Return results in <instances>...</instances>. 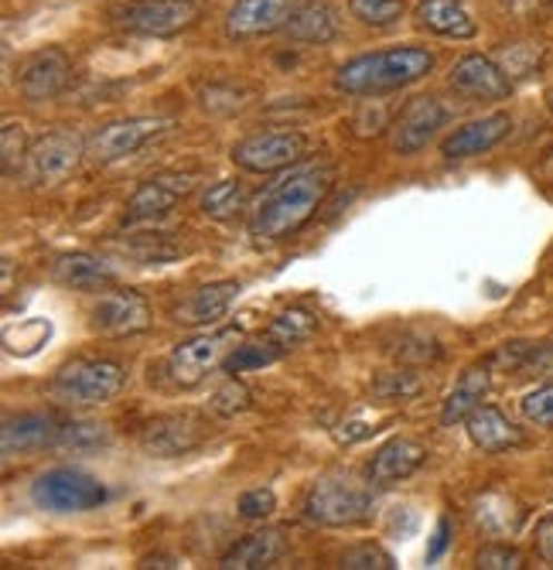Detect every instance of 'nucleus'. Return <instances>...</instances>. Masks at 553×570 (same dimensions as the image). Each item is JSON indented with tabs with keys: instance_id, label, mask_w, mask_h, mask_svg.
<instances>
[{
	"instance_id": "obj_14",
	"label": "nucleus",
	"mask_w": 553,
	"mask_h": 570,
	"mask_svg": "<svg viewBox=\"0 0 553 570\" xmlns=\"http://www.w3.org/2000/svg\"><path fill=\"white\" fill-rule=\"evenodd\" d=\"M195 188V181L188 175H155L147 178L127 202V226H140V223H161L165 216L175 213V205Z\"/></svg>"
},
{
	"instance_id": "obj_36",
	"label": "nucleus",
	"mask_w": 553,
	"mask_h": 570,
	"mask_svg": "<svg viewBox=\"0 0 553 570\" xmlns=\"http://www.w3.org/2000/svg\"><path fill=\"white\" fill-rule=\"evenodd\" d=\"M475 567H482V570H520L523 553L510 543H488L475 553Z\"/></svg>"
},
{
	"instance_id": "obj_24",
	"label": "nucleus",
	"mask_w": 553,
	"mask_h": 570,
	"mask_svg": "<svg viewBox=\"0 0 553 570\" xmlns=\"http://www.w3.org/2000/svg\"><path fill=\"white\" fill-rule=\"evenodd\" d=\"M417 24L437 38H458V41L475 38V31H478L472 11L462 4V0H421Z\"/></svg>"
},
{
	"instance_id": "obj_42",
	"label": "nucleus",
	"mask_w": 553,
	"mask_h": 570,
	"mask_svg": "<svg viewBox=\"0 0 553 570\" xmlns=\"http://www.w3.org/2000/svg\"><path fill=\"white\" fill-rule=\"evenodd\" d=\"M447 537H451V523H447V520H441V523H437V530H434V543H431V550H427V560H437V557L447 550Z\"/></svg>"
},
{
	"instance_id": "obj_27",
	"label": "nucleus",
	"mask_w": 553,
	"mask_h": 570,
	"mask_svg": "<svg viewBox=\"0 0 553 570\" xmlns=\"http://www.w3.org/2000/svg\"><path fill=\"white\" fill-rule=\"evenodd\" d=\"M287 35L294 41H305V45H328L338 35V18L325 0H308V4L300 8L294 14V21L287 24Z\"/></svg>"
},
{
	"instance_id": "obj_8",
	"label": "nucleus",
	"mask_w": 553,
	"mask_h": 570,
	"mask_svg": "<svg viewBox=\"0 0 553 570\" xmlns=\"http://www.w3.org/2000/svg\"><path fill=\"white\" fill-rule=\"evenodd\" d=\"M203 14L198 0H134V4L113 11V21L134 35H155L168 38L191 28Z\"/></svg>"
},
{
	"instance_id": "obj_41",
	"label": "nucleus",
	"mask_w": 553,
	"mask_h": 570,
	"mask_svg": "<svg viewBox=\"0 0 553 570\" xmlns=\"http://www.w3.org/2000/svg\"><path fill=\"white\" fill-rule=\"evenodd\" d=\"M536 550L546 563H553V515H546L536 527Z\"/></svg>"
},
{
	"instance_id": "obj_12",
	"label": "nucleus",
	"mask_w": 553,
	"mask_h": 570,
	"mask_svg": "<svg viewBox=\"0 0 553 570\" xmlns=\"http://www.w3.org/2000/svg\"><path fill=\"white\" fill-rule=\"evenodd\" d=\"M209 428L195 413H161V417L147 421L140 431V448L150 458H178L195 451L206 441Z\"/></svg>"
},
{
	"instance_id": "obj_38",
	"label": "nucleus",
	"mask_w": 553,
	"mask_h": 570,
	"mask_svg": "<svg viewBox=\"0 0 553 570\" xmlns=\"http://www.w3.org/2000/svg\"><path fill=\"white\" fill-rule=\"evenodd\" d=\"M417 393H421V380L414 373H386L376 383V396L383 400H411Z\"/></svg>"
},
{
	"instance_id": "obj_40",
	"label": "nucleus",
	"mask_w": 553,
	"mask_h": 570,
	"mask_svg": "<svg viewBox=\"0 0 553 570\" xmlns=\"http://www.w3.org/2000/svg\"><path fill=\"white\" fill-rule=\"evenodd\" d=\"M213 406L223 413V417H233V413H239V410H246L249 406V393L236 383V376L216 393V400H213Z\"/></svg>"
},
{
	"instance_id": "obj_33",
	"label": "nucleus",
	"mask_w": 553,
	"mask_h": 570,
	"mask_svg": "<svg viewBox=\"0 0 553 570\" xmlns=\"http://www.w3.org/2000/svg\"><path fill=\"white\" fill-rule=\"evenodd\" d=\"M107 441H110L107 424H96V421L66 424V428H59V438H56V444L69 448V451H99Z\"/></svg>"
},
{
	"instance_id": "obj_3",
	"label": "nucleus",
	"mask_w": 553,
	"mask_h": 570,
	"mask_svg": "<svg viewBox=\"0 0 553 570\" xmlns=\"http://www.w3.org/2000/svg\"><path fill=\"white\" fill-rule=\"evenodd\" d=\"M305 520L315 527H356L373 512V492L352 479L328 475L318 479L305 495Z\"/></svg>"
},
{
	"instance_id": "obj_19",
	"label": "nucleus",
	"mask_w": 553,
	"mask_h": 570,
	"mask_svg": "<svg viewBox=\"0 0 553 570\" xmlns=\"http://www.w3.org/2000/svg\"><path fill=\"white\" fill-rule=\"evenodd\" d=\"M424 458H427V448L421 441H414V438H393V441H386L376 451V458L369 464V482L376 489H386L393 482H404V479H411L421 469Z\"/></svg>"
},
{
	"instance_id": "obj_17",
	"label": "nucleus",
	"mask_w": 553,
	"mask_h": 570,
	"mask_svg": "<svg viewBox=\"0 0 553 570\" xmlns=\"http://www.w3.org/2000/svg\"><path fill=\"white\" fill-rule=\"evenodd\" d=\"M451 89L468 99L498 102L513 92V79L506 76V69L495 66L485 56H465L455 62V69H451Z\"/></svg>"
},
{
	"instance_id": "obj_37",
	"label": "nucleus",
	"mask_w": 553,
	"mask_h": 570,
	"mask_svg": "<svg viewBox=\"0 0 553 570\" xmlns=\"http://www.w3.org/2000/svg\"><path fill=\"white\" fill-rule=\"evenodd\" d=\"M523 417L536 428H553V383L526 393L523 400Z\"/></svg>"
},
{
	"instance_id": "obj_4",
	"label": "nucleus",
	"mask_w": 553,
	"mask_h": 570,
	"mask_svg": "<svg viewBox=\"0 0 553 570\" xmlns=\"http://www.w3.org/2000/svg\"><path fill=\"white\" fill-rule=\"evenodd\" d=\"M127 383L124 366L110 358H72L56 373L52 380V393L66 403H79V406H99L110 403Z\"/></svg>"
},
{
	"instance_id": "obj_23",
	"label": "nucleus",
	"mask_w": 553,
	"mask_h": 570,
	"mask_svg": "<svg viewBox=\"0 0 553 570\" xmlns=\"http://www.w3.org/2000/svg\"><path fill=\"white\" fill-rule=\"evenodd\" d=\"M56 438H59V428L48 413H18V417L4 421L0 448H4L8 458H14V454H31V451L56 444Z\"/></svg>"
},
{
	"instance_id": "obj_35",
	"label": "nucleus",
	"mask_w": 553,
	"mask_h": 570,
	"mask_svg": "<svg viewBox=\"0 0 553 570\" xmlns=\"http://www.w3.org/2000/svg\"><path fill=\"white\" fill-rule=\"evenodd\" d=\"M342 567L345 570H393V557L376 547V543H359V547H348L342 553Z\"/></svg>"
},
{
	"instance_id": "obj_32",
	"label": "nucleus",
	"mask_w": 553,
	"mask_h": 570,
	"mask_svg": "<svg viewBox=\"0 0 553 570\" xmlns=\"http://www.w3.org/2000/svg\"><path fill=\"white\" fill-rule=\"evenodd\" d=\"M348 11L369 28H393L407 14V4L404 0H348Z\"/></svg>"
},
{
	"instance_id": "obj_26",
	"label": "nucleus",
	"mask_w": 553,
	"mask_h": 570,
	"mask_svg": "<svg viewBox=\"0 0 553 570\" xmlns=\"http://www.w3.org/2000/svg\"><path fill=\"white\" fill-rule=\"evenodd\" d=\"M488 393V366H472L458 376L455 390L447 393L444 406H441V424L451 428V424H462L472 417V410L482 406Z\"/></svg>"
},
{
	"instance_id": "obj_9",
	"label": "nucleus",
	"mask_w": 553,
	"mask_h": 570,
	"mask_svg": "<svg viewBox=\"0 0 553 570\" xmlns=\"http://www.w3.org/2000/svg\"><path fill=\"white\" fill-rule=\"evenodd\" d=\"M79 158H82V140L72 130H52L41 140H34V147L28 150L24 178L34 188L59 185L62 178H69L76 171Z\"/></svg>"
},
{
	"instance_id": "obj_1",
	"label": "nucleus",
	"mask_w": 553,
	"mask_h": 570,
	"mask_svg": "<svg viewBox=\"0 0 553 570\" xmlns=\"http://www.w3.org/2000/svg\"><path fill=\"white\" fill-rule=\"evenodd\" d=\"M335 168L328 161H308L287 168L277 181H270L249 209V233L257 239H287L305 226L325 195L332 191Z\"/></svg>"
},
{
	"instance_id": "obj_2",
	"label": "nucleus",
	"mask_w": 553,
	"mask_h": 570,
	"mask_svg": "<svg viewBox=\"0 0 553 570\" xmlns=\"http://www.w3.org/2000/svg\"><path fill=\"white\" fill-rule=\"evenodd\" d=\"M434 56L421 45H399L383 51H366V56L348 59L335 72V89L348 96H383L407 89L431 76Z\"/></svg>"
},
{
	"instance_id": "obj_11",
	"label": "nucleus",
	"mask_w": 553,
	"mask_h": 570,
	"mask_svg": "<svg viewBox=\"0 0 553 570\" xmlns=\"http://www.w3.org/2000/svg\"><path fill=\"white\" fill-rule=\"evenodd\" d=\"M305 4L308 0H236L226 14V35L236 41H249L274 31H287V24Z\"/></svg>"
},
{
	"instance_id": "obj_43",
	"label": "nucleus",
	"mask_w": 553,
	"mask_h": 570,
	"mask_svg": "<svg viewBox=\"0 0 553 570\" xmlns=\"http://www.w3.org/2000/svg\"><path fill=\"white\" fill-rule=\"evenodd\" d=\"M140 567H178V560L175 557H147Z\"/></svg>"
},
{
	"instance_id": "obj_25",
	"label": "nucleus",
	"mask_w": 553,
	"mask_h": 570,
	"mask_svg": "<svg viewBox=\"0 0 553 570\" xmlns=\"http://www.w3.org/2000/svg\"><path fill=\"white\" fill-rule=\"evenodd\" d=\"M52 277L72 291H107L117 281V274L89 253H62L52 264Z\"/></svg>"
},
{
	"instance_id": "obj_16",
	"label": "nucleus",
	"mask_w": 553,
	"mask_h": 570,
	"mask_svg": "<svg viewBox=\"0 0 553 570\" xmlns=\"http://www.w3.org/2000/svg\"><path fill=\"white\" fill-rule=\"evenodd\" d=\"M72 79V62L62 48H41L34 56L24 62L21 69V79H18V89L24 99L31 102H45V99H56L66 92Z\"/></svg>"
},
{
	"instance_id": "obj_13",
	"label": "nucleus",
	"mask_w": 553,
	"mask_h": 570,
	"mask_svg": "<svg viewBox=\"0 0 553 570\" xmlns=\"http://www.w3.org/2000/svg\"><path fill=\"white\" fill-rule=\"evenodd\" d=\"M168 130V120L161 117H130V120H117V124H107L103 130H99L86 154L96 161V165H113L120 158H130V154H137L147 140H155L158 134Z\"/></svg>"
},
{
	"instance_id": "obj_15",
	"label": "nucleus",
	"mask_w": 553,
	"mask_h": 570,
	"mask_svg": "<svg viewBox=\"0 0 553 570\" xmlns=\"http://www.w3.org/2000/svg\"><path fill=\"white\" fill-rule=\"evenodd\" d=\"M447 124V110L437 96H414L393 120V150L396 154H417L427 140Z\"/></svg>"
},
{
	"instance_id": "obj_31",
	"label": "nucleus",
	"mask_w": 553,
	"mask_h": 570,
	"mask_svg": "<svg viewBox=\"0 0 553 570\" xmlns=\"http://www.w3.org/2000/svg\"><path fill=\"white\" fill-rule=\"evenodd\" d=\"M243 209V185L236 178H223L206 188L203 195V213L209 219H229Z\"/></svg>"
},
{
	"instance_id": "obj_30",
	"label": "nucleus",
	"mask_w": 553,
	"mask_h": 570,
	"mask_svg": "<svg viewBox=\"0 0 553 570\" xmlns=\"http://www.w3.org/2000/svg\"><path fill=\"white\" fill-rule=\"evenodd\" d=\"M280 355H284V348H280L277 342H270V338H264V342H249V345H236V348L226 355L223 370H226L229 376L249 373V370H264V366H270V362H277Z\"/></svg>"
},
{
	"instance_id": "obj_28",
	"label": "nucleus",
	"mask_w": 553,
	"mask_h": 570,
	"mask_svg": "<svg viewBox=\"0 0 553 570\" xmlns=\"http://www.w3.org/2000/svg\"><path fill=\"white\" fill-rule=\"evenodd\" d=\"M475 520L485 533L492 537H506L513 530H520L523 523V509L502 492H485L478 502H475Z\"/></svg>"
},
{
	"instance_id": "obj_34",
	"label": "nucleus",
	"mask_w": 553,
	"mask_h": 570,
	"mask_svg": "<svg viewBox=\"0 0 553 570\" xmlns=\"http://www.w3.org/2000/svg\"><path fill=\"white\" fill-rule=\"evenodd\" d=\"M0 161H4L8 178L28 161V140L21 124H4V130H0Z\"/></svg>"
},
{
	"instance_id": "obj_18",
	"label": "nucleus",
	"mask_w": 553,
	"mask_h": 570,
	"mask_svg": "<svg viewBox=\"0 0 553 570\" xmlns=\"http://www.w3.org/2000/svg\"><path fill=\"white\" fill-rule=\"evenodd\" d=\"M510 127H513L510 114H492V117H482V120H468L465 127H458L441 144V154L447 161L478 158V154L492 150L502 137H506Z\"/></svg>"
},
{
	"instance_id": "obj_22",
	"label": "nucleus",
	"mask_w": 553,
	"mask_h": 570,
	"mask_svg": "<svg viewBox=\"0 0 553 570\" xmlns=\"http://www.w3.org/2000/svg\"><path fill=\"white\" fill-rule=\"evenodd\" d=\"M287 553V540L280 530H257V533H246L243 540H236L219 567L223 570H257V567H274L280 557Z\"/></svg>"
},
{
	"instance_id": "obj_6",
	"label": "nucleus",
	"mask_w": 553,
	"mask_h": 570,
	"mask_svg": "<svg viewBox=\"0 0 553 570\" xmlns=\"http://www.w3.org/2000/svg\"><path fill=\"white\" fill-rule=\"evenodd\" d=\"M31 499L48 512H86L107 502V489L89 472L62 464V469H48L31 482Z\"/></svg>"
},
{
	"instance_id": "obj_10",
	"label": "nucleus",
	"mask_w": 553,
	"mask_h": 570,
	"mask_svg": "<svg viewBox=\"0 0 553 570\" xmlns=\"http://www.w3.org/2000/svg\"><path fill=\"white\" fill-rule=\"evenodd\" d=\"M89 325H92V332L110 335V338L137 335L150 325V307H147L144 294H137L130 287H113L92 301Z\"/></svg>"
},
{
	"instance_id": "obj_39",
	"label": "nucleus",
	"mask_w": 553,
	"mask_h": 570,
	"mask_svg": "<svg viewBox=\"0 0 553 570\" xmlns=\"http://www.w3.org/2000/svg\"><path fill=\"white\" fill-rule=\"evenodd\" d=\"M236 509H239L243 520H267V515L277 509V495H274L270 489H254V492H243Z\"/></svg>"
},
{
	"instance_id": "obj_21",
	"label": "nucleus",
	"mask_w": 553,
	"mask_h": 570,
	"mask_svg": "<svg viewBox=\"0 0 553 570\" xmlns=\"http://www.w3.org/2000/svg\"><path fill=\"white\" fill-rule=\"evenodd\" d=\"M465 428H468L472 444L478 451H485V454H498V451H510V448L523 444V431L498 406H488V403L472 410V417L465 421Z\"/></svg>"
},
{
	"instance_id": "obj_5",
	"label": "nucleus",
	"mask_w": 553,
	"mask_h": 570,
	"mask_svg": "<svg viewBox=\"0 0 553 570\" xmlns=\"http://www.w3.org/2000/svg\"><path fill=\"white\" fill-rule=\"evenodd\" d=\"M239 345V328H219V332H206L185 338L181 345H175V352L168 355V376L178 386H198L206 383L209 373H216L226 355Z\"/></svg>"
},
{
	"instance_id": "obj_7",
	"label": "nucleus",
	"mask_w": 553,
	"mask_h": 570,
	"mask_svg": "<svg viewBox=\"0 0 553 570\" xmlns=\"http://www.w3.org/2000/svg\"><path fill=\"white\" fill-rule=\"evenodd\" d=\"M308 150V137L300 130H267L254 134L233 147V165L249 175H274L294 168Z\"/></svg>"
},
{
	"instance_id": "obj_29",
	"label": "nucleus",
	"mask_w": 553,
	"mask_h": 570,
	"mask_svg": "<svg viewBox=\"0 0 553 570\" xmlns=\"http://www.w3.org/2000/svg\"><path fill=\"white\" fill-rule=\"evenodd\" d=\"M315 328H318V322L308 315V311L290 307V311H280V315L267 325V338L277 342L284 352H290L294 345L308 342L315 335Z\"/></svg>"
},
{
	"instance_id": "obj_20",
	"label": "nucleus",
	"mask_w": 553,
	"mask_h": 570,
	"mask_svg": "<svg viewBox=\"0 0 553 570\" xmlns=\"http://www.w3.org/2000/svg\"><path fill=\"white\" fill-rule=\"evenodd\" d=\"M236 294H239V281H213V284H206V287L191 291V294L175 307V322L191 325V328H198V325H213V322H219V318L226 315L229 304L236 301Z\"/></svg>"
}]
</instances>
